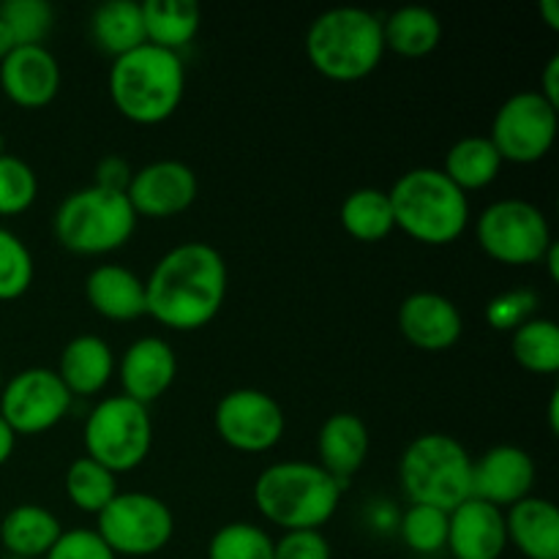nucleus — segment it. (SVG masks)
<instances>
[{"mask_svg": "<svg viewBox=\"0 0 559 559\" xmlns=\"http://www.w3.org/2000/svg\"><path fill=\"white\" fill-rule=\"evenodd\" d=\"M229 271L222 251L202 240L169 249L145 278L147 317L175 333L202 331L222 311Z\"/></svg>", "mask_w": 559, "mask_h": 559, "instance_id": "f257e3e1", "label": "nucleus"}, {"mask_svg": "<svg viewBox=\"0 0 559 559\" xmlns=\"http://www.w3.org/2000/svg\"><path fill=\"white\" fill-rule=\"evenodd\" d=\"M107 87L120 118L136 126L164 123L186 96L183 55L145 41L112 60Z\"/></svg>", "mask_w": 559, "mask_h": 559, "instance_id": "f03ea898", "label": "nucleus"}, {"mask_svg": "<svg viewBox=\"0 0 559 559\" xmlns=\"http://www.w3.org/2000/svg\"><path fill=\"white\" fill-rule=\"evenodd\" d=\"M344 486L317 462L267 464L254 480V506L282 533L322 530L338 511Z\"/></svg>", "mask_w": 559, "mask_h": 559, "instance_id": "7ed1b4c3", "label": "nucleus"}, {"mask_svg": "<svg viewBox=\"0 0 559 559\" xmlns=\"http://www.w3.org/2000/svg\"><path fill=\"white\" fill-rule=\"evenodd\" d=\"M306 58L331 82L366 80L385 58L382 16L358 5L322 11L306 33Z\"/></svg>", "mask_w": 559, "mask_h": 559, "instance_id": "20e7f679", "label": "nucleus"}, {"mask_svg": "<svg viewBox=\"0 0 559 559\" xmlns=\"http://www.w3.org/2000/svg\"><path fill=\"white\" fill-rule=\"evenodd\" d=\"M393 222L420 246H451L469 227V197L437 167H415L388 191Z\"/></svg>", "mask_w": 559, "mask_h": 559, "instance_id": "39448f33", "label": "nucleus"}, {"mask_svg": "<svg viewBox=\"0 0 559 559\" xmlns=\"http://www.w3.org/2000/svg\"><path fill=\"white\" fill-rule=\"evenodd\" d=\"M399 484L409 506H429L451 513L473 497V456L451 435L429 431L404 448Z\"/></svg>", "mask_w": 559, "mask_h": 559, "instance_id": "423d86ee", "label": "nucleus"}, {"mask_svg": "<svg viewBox=\"0 0 559 559\" xmlns=\"http://www.w3.org/2000/svg\"><path fill=\"white\" fill-rule=\"evenodd\" d=\"M136 222L140 218L123 191L85 186L63 197L52 216V233L71 254L104 257L129 243Z\"/></svg>", "mask_w": 559, "mask_h": 559, "instance_id": "0eeeda50", "label": "nucleus"}, {"mask_svg": "<svg viewBox=\"0 0 559 559\" xmlns=\"http://www.w3.org/2000/svg\"><path fill=\"white\" fill-rule=\"evenodd\" d=\"M85 456L109 473H131L142 467L153 448V418L145 404L123 396H107L91 409L82 429Z\"/></svg>", "mask_w": 559, "mask_h": 559, "instance_id": "6e6552de", "label": "nucleus"}, {"mask_svg": "<svg viewBox=\"0 0 559 559\" xmlns=\"http://www.w3.org/2000/svg\"><path fill=\"white\" fill-rule=\"evenodd\" d=\"M475 238L489 260L508 267L540 265L555 243L546 213L535 202L519 197L486 205L475 222Z\"/></svg>", "mask_w": 559, "mask_h": 559, "instance_id": "1a4fd4ad", "label": "nucleus"}, {"mask_svg": "<svg viewBox=\"0 0 559 559\" xmlns=\"http://www.w3.org/2000/svg\"><path fill=\"white\" fill-rule=\"evenodd\" d=\"M96 533L115 557H153L173 544L175 516L147 491H118L96 516Z\"/></svg>", "mask_w": 559, "mask_h": 559, "instance_id": "9d476101", "label": "nucleus"}, {"mask_svg": "<svg viewBox=\"0 0 559 559\" xmlns=\"http://www.w3.org/2000/svg\"><path fill=\"white\" fill-rule=\"evenodd\" d=\"M559 109L538 91L513 93L491 120L489 140L502 164H535L551 153L557 142Z\"/></svg>", "mask_w": 559, "mask_h": 559, "instance_id": "9b49d317", "label": "nucleus"}, {"mask_svg": "<svg viewBox=\"0 0 559 559\" xmlns=\"http://www.w3.org/2000/svg\"><path fill=\"white\" fill-rule=\"evenodd\" d=\"M74 396L58 371L47 366L22 369L0 388V418L16 437H36L55 429L69 415Z\"/></svg>", "mask_w": 559, "mask_h": 559, "instance_id": "f8f14e48", "label": "nucleus"}, {"mask_svg": "<svg viewBox=\"0 0 559 559\" xmlns=\"http://www.w3.org/2000/svg\"><path fill=\"white\" fill-rule=\"evenodd\" d=\"M218 440L238 453H267L282 442L287 418L271 393L260 388H235L224 393L213 413Z\"/></svg>", "mask_w": 559, "mask_h": 559, "instance_id": "ddd939ff", "label": "nucleus"}, {"mask_svg": "<svg viewBox=\"0 0 559 559\" xmlns=\"http://www.w3.org/2000/svg\"><path fill=\"white\" fill-rule=\"evenodd\" d=\"M197 194H200V180H197L194 169L178 158H162V162H151L134 169L129 189H126L136 218L145 216L156 218V222L189 211L197 202Z\"/></svg>", "mask_w": 559, "mask_h": 559, "instance_id": "4468645a", "label": "nucleus"}, {"mask_svg": "<svg viewBox=\"0 0 559 559\" xmlns=\"http://www.w3.org/2000/svg\"><path fill=\"white\" fill-rule=\"evenodd\" d=\"M533 456L519 445H495L473 459V497L508 511L527 500L535 486Z\"/></svg>", "mask_w": 559, "mask_h": 559, "instance_id": "2eb2a0df", "label": "nucleus"}, {"mask_svg": "<svg viewBox=\"0 0 559 559\" xmlns=\"http://www.w3.org/2000/svg\"><path fill=\"white\" fill-rule=\"evenodd\" d=\"M0 91L22 109H41L60 93V63L44 44L14 47L0 60Z\"/></svg>", "mask_w": 559, "mask_h": 559, "instance_id": "dca6fc26", "label": "nucleus"}, {"mask_svg": "<svg viewBox=\"0 0 559 559\" xmlns=\"http://www.w3.org/2000/svg\"><path fill=\"white\" fill-rule=\"evenodd\" d=\"M399 333L424 353H445L464 333V317L451 298L440 293H413L396 314Z\"/></svg>", "mask_w": 559, "mask_h": 559, "instance_id": "f3484780", "label": "nucleus"}, {"mask_svg": "<svg viewBox=\"0 0 559 559\" xmlns=\"http://www.w3.org/2000/svg\"><path fill=\"white\" fill-rule=\"evenodd\" d=\"M118 374L123 396L151 407L175 385L178 377V355L173 344L162 336H142L126 347L118 360Z\"/></svg>", "mask_w": 559, "mask_h": 559, "instance_id": "a211bd4d", "label": "nucleus"}, {"mask_svg": "<svg viewBox=\"0 0 559 559\" xmlns=\"http://www.w3.org/2000/svg\"><path fill=\"white\" fill-rule=\"evenodd\" d=\"M506 549V511L469 497L448 513L445 551L453 559H500Z\"/></svg>", "mask_w": 559, "mask_h": 559, "instance_id": "6ab92c4d", "label": "nucleus"}, {"mask_svg": "<svg viewBox=\"0 0 559 559\" xmlns=\"http://www.w3.org/2000/svg\"><path fill=\"white\" fill-rule=\"evenodd\" d=\"M369 426L355 413H333L317 431V464L331 478L347 486L353 475L364 469L369 459Z\"/></svg>", "mask_w": 559, "mask_h": 559, "instance_id": "aec40b11", "label": "nucleus"}, {"mask_svg": "<svg viewBox=\"0 0 559 559\" xmlns=\"http://www.w3.org/2000/svg\"><path fill=\"white\" fill-rule=\"evenodd\" d=\"M85 298L91 309L109 322H134L147 314L145 278L115 262H104L87 273Z\"/></svg>", "mask_w": 559, "mask_h": 559, "instance_id": "412c9836", "label": "nucleus"}, {"mask_svg": "<svg viewBox=\"0 0 559 559\" xmlns=\"http://www.w3.org/2000/svg\"><path fill=\"white\" fill-rule=\"evenodd\" d=\"M115 369H118V360H115L107 338L96 336V333H82L66 344L55 371L69 388L71 396L91 399L109 385Z\"/></svg>", "mask_w": 559, "mask_h": 559, "instance_id": "4be33fe9", "label": "nucleus"}, {"mask_svg": "<svg viewBox=\"0 0 559 559\" xmlns=\"http://www.w3.org/2000/svg\"><path fill=\"white\" fill-rule=\"evenodd\" d=\"M506 533L524 559H559V511L546 497L530 495L508 508Z\"/></svg>", "mask_w": 559, "mask_h": 559, "instance_id": "5701e85b", "label": "nucleus"}, {"mask_svg": "<svg viewBox=\"0 0 559 559\" xmlns=\"http://www.w3.org/2000/svg\"><path fill=\"white\" fill-rule=\"evenodd\" d=\"M63 535V524L49 508L16 506L0 519V544L9 551V557L20 559H44L47 551L58 544Z\"/></svg>", "mask_w": 559, "mask_h": 559, "instance_id": "b1692460", "label": "nucleus"}, {"mask_svg": "<svg viewBox=\"0 0 559 559\" xmlns=\"http://www.w3.org/2000/svg\"><path fill=\"white\" fill-rule=\"evenodd\" d=\"M142 22L147 44L180 55L200 33L202 11L194 0H145Z\"/></svg>", "mask_w": 559, "mask_h": 559, "instance_id": "393cba45", "label": "nucleus"}, {"mask_svg": "<svg viewBox=\"0 0 559 559\" xmlns=\"http://www.w3.org/2000/svg\"><path fill=\"white\" fill-rule=\"evenodd\" d=\"M385 49L402 58H426L442 41V22L426 5H404L382 16Z\"/></svg>", "mask_w": 559, "mask_h": 559, "instance_id": "a878e982", "label": "nucleus"}, {"mask_svg": "<svg viewBox=\"0 0 559 559\" xmlns=\"http://www.w3.org/2000/svg\"><path fill=\"white\" fill-rule=\"evenodd\" d=\"M91 38L112 60L142 47L145 44L142 3H136V0H109V3L98 5L91 16Z\"/></svg>", "mask_w": 559, "mask_h": 559, "instance_id": "bb28decb", "label": "nucleus"}, {"mask_svg": "<svg viewBox=\"0 0 559 559\" xmlns=\"http://www.w3.org/2000/svg\"><path fill=\"white\" fill-rule=\"evenodd\" d=\"M440 169L453 186L469 194V191L486 189L500 178L502 158L489 136H464L448 147Z\"/></svg>", "mask_w": 559, "mask_h": 559, "instance_id": "cd10ccee", "label": "nucleus"}, {"mask_svg": "<svg viewBox=\"0 0 559 559\" xmlns=\"http://www.w3.org/2000/svg\"><path fill=\"white\" fill-rule=\"evenodd\" d=\"M338 218H342L344 233L360 243H380L396 233L391 197L388 191L371 189V186L355 189L353 194L344 197Z\"/></svg>", "mask_w": 559, "mask_h": 559, "instance_id": "c85d7f7f", "label": "nucleus"}, {"mask_svg": "<svg viewBox=\"0 0 559 559\" xmlns=\"http://www.w3.org/2000/svg\"><path fill=\"white\" fill-rule=\"evenodd\" d=\"M513 360L530 374L555 377L559 371V328L549 317H533L511 333Z\"/></svg>", "mask_w": 559, "mask_h": 559, "instance_id": "c756f323", "label": "nucleus"}, {"mask_svg": "<svg viewBox=\"0 0 559 559\" xmlns=\"http://www.w3.org/2000/svg\"><path fill=\"white\" fill-rule=\"evenodd\" d=\"M66 497L71 506L82 513L98 516L118 495V475L109 473L107 467L96 464L93 459L80 456L69 464L63 478Z\"/></svg>", "mask_w": 559, "mask_h": 559, "instance_id": "7c9ffc66", "label": "nucleus"}, {"mask_svg": "<svg viewBox=\"0 0 559 559\" xmlns=\"http://www.w3.org/2000/svg\"><path fill=\"white\" fill-rule=\"evenodd\" d=\"M207 559H273V538L251 522H229L207 540Z\"/></svg>", "mask_w": 559, "mask_h": 559, "instance_id": "2f4dec72", "label": "nucleus"}, {"mask_svg": "<svg viewBox=\"0 0 559 559\" xmlns=\"http://www.w3.org/2000/svg\"><path fill=\"white\" fill-rule=\"evenodd\" d=\"M396 533L415 555H440L448 544V513L429 506H409L399 516Z\"/></svg>", "mask_w": 559, "mask_h": 559, "instance_id": "473e14b6", "label": "nucleus"}, {"mask_svg": "<svg viewBox=\"0 0 559 559\" xmlns=\"http://www.w3.org/2000/svg\"><path fill=\"white\" fill-rule=\"evenodd\" d=\"M36 278V262L20 235L0 227V304L20 300Z\"/></svg>", "mask_w": 559, "mask_h": 559, "instance_id": "72a5a7b5", "label": "nucleus"}, {"mask_svg": "<svg viewBox=\"0 0 559 559\" xmlns=\"http://www.w3.org/2000/svg\"><path fill=\"white\" fill-rule=\"evenodd\" d=\"M38 197V175L25 158L0 153V216H22Z\"/></svg>", "mask_w": 559, "mask_h": 559, "instance_id": "f704fd0d", "label": "nucleus"}, {"mask_svg": "<svg viewBox=\"0 0 559 559\" xmlns=\"http://www.w3.org/2000/svg\"><path fill=\"white\" fill-rule=\"evenodd\" d=\"M0 20L14 36L16 47H33L47 41L55 25V9L47 0H5L0 3Z\"/></svg>", "mask_w": 559, "mask_h": 559, "instance_id": "c9c22d12", "label": "nucleus"}, {"mask_svg": "<svg viewBox=\"0 0 559 559\" xmlns=\"http://www.w3.org/2000/svg\"><path fill=\"white\" fill-rule=\"evenodd\" d=\"M540 295L535 289L519 287L508 289V293L495 295V298L486 304V322H489L495 331L513 333L516 328H522L524 322H530L533 317H538Z\"/></svg>", "mask_w": 559, "mask_h": 559, "instance_id": "e433bc0d", "label": "nucleus"}, {"mask_svg": "<svg viewBox=\"0 0 559 559\" xmlns=\"http://www.w3.org/2000/svg\"><path fill=\"white\" fill-rule=\"evenodd\" d=\"M44 559H118L107 544L98 538L96 530H63L58 544L47 551Z\"/></svg>", "mask_w": 559, "mask_h": 559, "instance_id": "4c0bfd02", "label": "nucleus"}, {"mask_svg": "<svg viewBox=\"0 0 559 559\" xmlns=\"http://www.w3.org/2000/svg\"><path fill=\"white\" fill-rule=\"evenodd\" d=\"M331 544L322 530H298L273 540V559H331Z\"/></svg>", "mask_w": 559, "mask_h": 559, "instance_id": "58836bf2", "label": "nucleus"}, {"mask_svg": "<svg viewBox=\"0 0 559 559\" xmlns=\"http://www.w3.org/2000/svg\"><path fill=\"white\" fill-rule=\"evenodd\" d=\"M131 173H134V169L129 167L126 158L104 156L102 162L96 164V180H93V186H102V189H109V191H123L126 194Z\"/></svg>", "mask_w": 559, "mask_h": 559, "instance_id": "ea45409f", "label": "nucleus"}, {"mask_svg": "<svg viewBox=\"0 0 559 559\" xmlns=\"http://www.w3.org/2000/svg\"><path fill=\"white\" fill-rule=\"evenodd\" d=\"M540 96L559 109V55H551L544 66V74H540Z\"/></svg>", "mask_w": 559, "mask_h": 559, "instance_id": "a19ab883", "label": "nucleus"}, {"mask_svg": "<svg viewBox=\"0 0 559 559\" xmlns=\"http://www.w3.org/2000/svg\"><path fill=\"white\" fill-rule=\"evenodd\" d=\"M399 516H402V513L396 511V508H388V513H385V506H382V500L377 502V506H371V511H369V522L374 524L377 530H396L399 527Z\"/></svg>", "mask_w": 559, "mask_h": 559, "instance_id": "79ce46f5", "label": "nucleus"}, {"mask_svg": "<svg viewBox=\"0 0 559 559\" xmlns=\"http://www.w3.org/2000/svg\"><path fill=\"white\" fill-rule=\"evenodd\" d=\"M14 448H16V435L11 431V426L0 418V467L14 456Z\"/></svg>", "mask_w": 559, "mask_h": 559, "instance_id": "37998d69", "label": "nucleus"}, {"mask_svg": "<svg viewBox=\"0 0 559 559\" xmlns=\"http://www.w3.org/2000/svg\"><path fill=\"white\" fill-rule=\"evenodd\" d=\"M538 14H540V20L546 22V27H549V31H559V3L557 0H540Z\"/></svg>", "mask_w": 559, "mask_h": 559, "instance_id": "c03bdc74", "label": "nucleus"}, {"mask_svg": "<svg viewBox=\"0 0 559 559\" xmlns=\"http://www.w3.org/2000/svg\"><path fill=\"white\" fill-rule=\"evenodd\" d=\"M540 262H544L546 271H549L551 282H557V278H559V246H557V240L549 246V251H546L544 260H540Z\"/></svg>", "mask_w": 559, "mask_h": 559, "instance_id": "a18cd8bd", "label": "nucleus"}, {"mask_svg": "<svg viewBox=\"0 0 559 559\" xmlns=\"http://www.w3.org/2000/svg\"><path fill=\"white\" fill-rule=\"evenodd\" d=\"M14 47H16L14 36H11V33H9V27H5V22L0 20V60H3L5 55H9Z\"/></svg>", "mask_w": 559, "mask_h": 559, "instance_id": "49530a36", "label": "nucleus"}, {"mask_svg": "<svg viewBox=\"0 0 559 559\" xmlns=\"http://www.w3.org/2000/svg\"><path fill=\"white\" fill-rule=\"evenodd\" d=\"M559 391L551 393V402H549V429L551 435H557L559 431Z\"/></svg>", "mask_w": 559, "mask_h": 559, "instance_id": "de8ad7c7", "label": "nucleus"}, {"mask_svg": "<svg viewBox=\"0 0 559 559\" xmlns=\"http://www.w3.org/2000/svg\"><path fill=\"white\" fill-rule=\"evenodd\" d=\"M0 388H3V369H0Z\"/></svg>", "mask_w": 559, "mask_h": 559, "instance_id": "09e8293b", "label": "nucleus"}, {"mask_svg": "<svg viewBox=\"0 0 559 559\" xmlns=\"http://www.w3.org/2000/svg\"><path fill=\"white\" fill-rule=\"evenodd\" d=\"M9 559H20V557H9Z\"/></svg>", "mask_w": 559, "mask_h": 559, "instance_id": "8fccbe9b", "label": "nucleus"}]
</instances>
